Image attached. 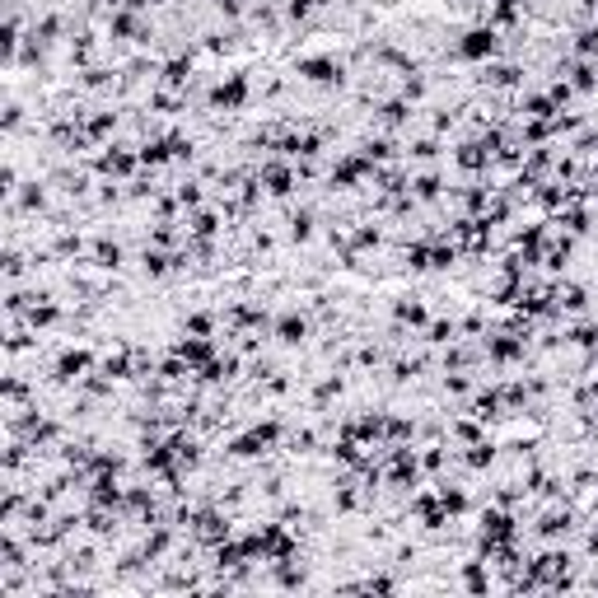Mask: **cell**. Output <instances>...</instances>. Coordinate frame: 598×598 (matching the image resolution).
<instances>
[{
  "mask_svg": "<svg viewBox=\"0 0 598 598\" xmlns=\"http://www.w3.org/2000/svg\"><path fill=\"white\" fill-rule=\"evenodd\" d=\"M491 52V33H468V43H463V56H486Z\"/></svg>",
  "mask_w": 598,
  "mask_h": 598,
  "instance_id": "6da1fadb",
  "label": "cell"
}]
</instances>
